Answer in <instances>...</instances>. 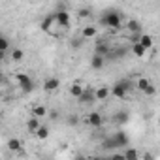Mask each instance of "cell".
I'll return each instance as SVG.
<instances>
[{"instance_id":"29","label":"cell","mask_w":160,"mask_h":160,"mask_svg":"<svg viewBox=\"0 0 160 160\" xmlns=\"http://www.w3.org/2000/svg\"><path fill=\"white\" fill-rule=\"evenodd\" d=\"M89 15H91V10L89 8H83L81 12H79V17H89Z\"/></svg>"},{"instance_id":"15","label":"cell","mask_w":160,"mask_h":160,"mask_svg":"<svg viewBox=\"0 0 160 160\" xmlns=\"http://www.w3.org/2000/svg\"><path fill=\"white\" fill-rule=\"evenodd\" d=\"M108 96H109V89L108 87H100V89L94 91V98L96 100H106Z\"/></svg>"},{"instance_id":"24","label":"cell","mask_w":160,"mask_h":160,"mask_svg":"<svg viewBox=\"0 0 160 160\" xmlns=\"http://www.w3.org/2000/svg\"><path fill=\"white\" fill-rule=\"evenodd\" d=\"M122 156H124L126 160H138V156H139V154H138V151H136V149H126V152H124Z\"/></svg>"},{"instance_id":"32","label":"cell","mask_w":160,"mask_h":160,"mask_svg":"<svg viewBox=\"0 0 160 160\" xmlns=\"http://www.w3.org/2000/svg\"><path fill=\"white\" fill-rule=\"evenodd\" d=\"M2 58H4V51H0V68H2Z\"/></svg>"},{"instance_id":"18","label":"cell","mask_w":160,"mask_h":160,"mask_svg":"<svg viewBox=\"0 0 160 160\" xmlns=\"http://www.w3.org/2000/svg\"><path fill=\"white\" fill-rule=\"evenodd\" d=\"M81 36H83L85 40L94 38V36H96V28H94V27H85V28L81 30Z\"/></svg>"},{"instance_id":"28","label":"cell","mask_w":160,"mask_h":160,"mask_svg":"<svg viewBox=\"0 0 160 160\" xmlns=\"http://www.w3.org/2000/svg\"><path fill=\"white\" fill-rule=\"evenodd\" d=\"M143 92H145L147 96H152V94L156 92V89H154V85H151V83H149V85H147V87L143 89Z\"/></svg>"},{"instance_id":"9","label":"cell","mask_w":160,"mask_h":160,"mask_svg":"<svg viewBox=\"0 0 160 160\" xmlns=\"http://www.w3.org/2000/svg\"><path fill=\"white\" fill-rule=\"evenodd\" d=\"M104 62H106V57L94 53L92 58H91V68H92V70H102V68H104Z\"/></svg>"},{"instance_id":"33","label":"cell","mask_w":160,"mask_h":160,"mask_svg":"<svg viewBox=\"0 0 160 160\" xmlns=\"http://www.w3.org/2000/svg\"><path fill=\"white\" fill-rule=\"evenodd\" d=\"M0 79H2V72H0Z\"/></svg>"},{"instance_id":"8","label":"cell","mask_w":160,"mask_h":160,"mask_svg":"<svg viewBox=\"0 0 160 160\" xmlns=\"http://www.w3.org/2000/svg\"><path fill=\"white\" fill-rule=\"evenodd\" d=\"M58 85H60V81H58L57 77H49V79H45V81H43V91L45 92H53V91L58 89Z\"/></svg>"},{"instance_id":"2","label":"cell","mask_w":160,"mask_h":160,"mask_svg":"<svg viewBox=\"0 0 160 160\" xmlns=\"http://www.w3.org/2000/svg\"><path fill=\"white\" fill-rule=\"evenodd\" d=\"M132 87H134L132 81H128V79H122V81H119V83H115V85L111 87L109 92H111L115 98H124V96L128 94V91H132Z\"/></svg>"},{"instance_id":"3","label":"cell","mask_w":160,"mask_h":160,"mask_svg":"<svg viewBox=\"0 0 160 160\" xmlns=\"http://www.w3.org/2000/svg\"><path fill=\"white\" fill-rule=\"evenodd\" d=\"M109 139H111V145H113V149H122V147H126V145H128V141H130V139H128V136H126L122 130L115 132V134H113Z\"/></svg>"},{"instance_id":"23","label":"cell","mask_w":160,"mask_h":160,"mask_svg":"<svg viewBox=\"0 0 160 160\" xmlns=\"http://www.w3.org/2000/svg\"><path fill=\"white\" fill-rule=\"evenodd\" d=\"M8 147H10V151H19L21 149V141L17 138H12V139H8Z\"/></svg>"},{"instance_id":"6","label":"cell","mask_w":160,"mask_h":160,"mask_svg":"<svg viewBox=\"0 0 160 160\" xmlns=\"http://www.w3.org/2000/svg\"><path fill=\"white\" fill-rule=\"evenodd\" d=\"M87 122H89L92 128H100V126L104 124V119H102V115H100L98 111H92V113L87 115Z\"/></svg>"},{"instance_id":"4","label":"cell","mask_w":160,"mask_h":160,"mask_svg":"<svg viewBox=\"0 0 160 160\" xmlns=\"http://www.w3.org/2000/svg\"><path fill=\"white\" fill-rule=\"evenodd\" d=\"M53 17H55V25H58L62 28H68L70 23H72V17H70V13L66 10H58L57 13H53Z\"/></svg>"},{"instance_id":"30","label":"cell","mask_w":160,"mask_h":160,"mask_svg":"<svg viewBox=\"0 0 160 160\" xmlns=\"http://www.w3.org/2000/svg\"><path fill=\"white\" fill-rule=\"evenodd\" d=\"M49 117H51V119H57V117H58V113H57V111H51V113H49Z\"/></svg>"},{"instance_id":"19","label":"cell","mask_w":160,"mask_h":160,"mask_svg":"<svg viewBox=\"0 0 160 160\" xmlns=\"http://www.w3.org/2000/svg\"><path fill=\"white\" fill-rule=\"evenodd\" d=\"M10 57H12V60L19 62V60L25 58V53H23V49H12V51H10Z\"/></svg>"},{"instance_id":"17","label":"cell","mask_w":160,"mask_h":160,"mask_svg":"<svg viewBox=\"0 0 160 160\" xmlns=\"http://www.w3.org/2000/svg\"><path fill=\"white\" fill-rule=\"evenodd\" d=\"M126 28H128L130 32H141V25H139V21H136V19H130V21L126 23Z\"/></svg>"},{"instance_id":"1","label":"cell","mask_w":160,"mask_h":160,"mask_svg":"<svg viewBox=\"0 0 160 160\" xmlns=\"http://www.w3.org/2000/svg\"><path fill=\"white\" fill-rule=\"evenodd\" d=\"M100 25L106 27V28H111V30H119V28L122 27V17H121L119 12H115V10H108V12L102 13V17H100Z\"/></svg>"},{"instance_id":"14","label":"cell","mask_w":160,"mask_h":160,"mask_svg":"<svg viewBox=\"0 0 160 160\" xmlns=\"http://www.w3.org/2000/svg\"><path fill=\"white\" fill-rule=\"evenodd\" d=\"M145 53H147V49H145L139 42L132 43V55H136V57H145Z\"/></svg>"},{"instance_id":"13","label":"cell","mask_w":160,"mask_h":160,"mask_svg":"<svg viewBox=\"0 0 160 160\" xmlns=\"http://www.w3.org/2000/svg\"><path fill=\"white\" fill-rule=\"evenodd\" d=\"M130 121V115L126 113V111H119L115 117H113V122H117V124H126Z\"/></svg>"},{"instance_id":"27","label":"cell","mask_w":160,"mask_h":160,"mask_svg":"<svg viewBox=\"0 0 160 160\" xmlns=\"http://www.w3.org/2000/svg\"><path fill=\"white\" fill-rule=\"evenodd\" d=\"M8 47H10V42H8L2 34H0V51H4V53H6V51H8Z\"/></svg>"},{"instance_id":"22","label":"cell","mask_w":160,"mask_h":160,"mask_svg":"<svg viewBox=\"0 0 160 160\" xmlns=\"http://www.w3.org/2000/svg\"><path fill=\"white\" fill-rule=\"evenodd\" d=\"M108 51H109V47H108L104 42H96V51H94V53H98V55H104V57H106V55H108Z\"/></svg>"},{"instance_id":"20","label":"cell","mask_w":160,"mask_h":160,"mask_svg":"<svg viewBox=\"0 0 160 160\" xmlns=\"http://www.w3.org/2000/svg\"><path fill=\"white\" fill-rule=\"evenodd\" d=\"M83 89H85L83 85H79V83H73V85L70 87V94H72L73 98H77L79 94H81V92H83Z\"/></svg>"},{"instance_id":"21","label":"cell","mask_w":160,"mask_h":160,"mask_svg":"<svg viewBox=\"0 0 160 160\" xmlns=\"http://www.w3.org/2000/svg\"><path fill=\"white\" fill-rule=\"evenodd\" d=\"M34 134H36V136H38L40 139H47V136H49V128H47V126H42V124H40V126H38V130H36Z\"/></svg>"},{"instance_id":"25","label":"cell","mask_w":160,"mask_h":160,"mask_svg":"<svg viewBox=\"0 0 160 160\" xmlns=\"http://www.w3.org/2000/svg\"><path fill=\"white\" fill-rule=\"evenodd\" d=\"M34 117H38V119H42V117H45L47 115V109L43 108V106H38V108H34Z\"/></svg>"},{"instance_id":"7","label":"cell","mask_w":160,"mask_h":160,"mask_svg":"<svg viewBox=\"0 0 160 160\" xmlns=\"http://www.w3.org/2000/svg\"><path fill=\"white\" fill-rule=\"evenodd\" d=\"M77 100H79V104H92V102H96L94 92L89 91V89H83V92L77 96Z\"/></svg>"},{"instance_id":"31","label":"cell","mask_w":160,"mask_h":160,"mask_svg":"<svg viewBox=\"0 0 160 160\" xmlns=\"http://www.w3.org/2000/svg\"><path fill=\"white\" fill-rule=\"evenodd\" d=\"M68 122H70V124H75V122H77V117H72V119H68Z\"/></svg>"},{"instance_id":"26","label":"cell","mask_w":160,"mask_h":160,"mask_svg":"<svg viewBox=\"0 0 160 160\" xmlns=\"http://www.w3.org/2000/svg\"><path fill=\"white\" fill-rule=\"evenodd\" d=\"M149 83H151V81H149V79H145V77H141V79H138V83H136V87H138V89H139V91L143 92V89H145V87H147Z\"/></svg>"},{"instance_id":"11","label":"cell","mask_w":160,"mask_h":160,"mask_svg":"<svg viewBox=\"0 0 160 160\" xmlns=\"http://www.w3.org/2000/svg\"><path fill=\"white\" fill-rule=\"evenodd\" d=\"M138 42H139L147 51H149V49H152V43H154V40H152V36H151V34H139V40H138Z\"/></svg>"},{"instance_id":"10","label":"cell","mask_w":160,"mask_h":160,"mask_svg":"<svg viewBox=\"0 0 160 160\" xmlns=\"http://www.w3.org/2000/svg\"><path fill=\"white\" fill-rule=\"evenodd\" d=\"M126 53H128L126 47H117V49H109L106 57H108V58H122Z\"/></svg>"},{"instance_id":"16","label":"cell","mask_w":160,"mask_h":160,"mask_svg":"<svg viewBox=\"0 0 160 160\" xmlns=\"http://www.w3.org/2000/svg\"><path fill=\"white\" fill-rule=\"evenodd\" d=\"M38 126H40V119H38V117L28 119V122H27V130H28V132H32V134H34V132L38 130Z\"/></svg>"},{"instance_id":"12","label":"cell","mask_w":160,"mask_h":160,"mask_svg":"<svg viewBox=\"0 0 160 160\" xmlns=\"http://www.w3.org/2000/svg\"><path fill=\"white\" fill-rule=\"evenodd\" d=\"M55 25V17L53 15H47L42 23H40V28L43 30V32H51V27Z\"/></svg>"},{"instance_id":"5","label":"cell","mask_w":160,"mask_h":160,"mask_svg":"<svg viewBox=\"0 0 160 160\" xmlns=\"http://www.w3.org/2000/svg\"><path fill=\"white\" fill-rule=\"evenodd\" d=\"M17 83H19V87H21L23 92H30V91L34 89V81H32L27 73H19V75H17Z\"/></svg>"}]
</instances>
